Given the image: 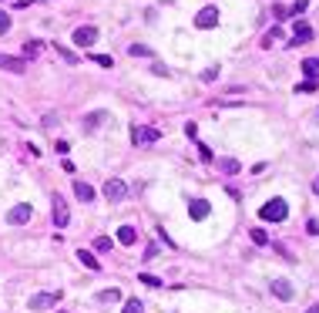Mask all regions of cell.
Instances as JSON below:
<instances>
[{"label": "cell", "instance_id": "6da1fadb", "mask_svg": "<svg viewBox=\"0 0 319 313\" xmlns=\"http://www.w3.org/2000/svg\"><path fill=\"white\" fill-rule=\"evenodd\" d=\"M61 296H64L61 290H44V293H34L31 300H27V306H31L34 313H44V310H51V306H57V303H61Z\"/></svg>", "mask_w": 319, "mask_h": 313}, {"label": "cell", "instance_id": "7a4b0ae2", "mask_svg": "<svg viewBox=\"0 0 319 313\" xmlns=\"http://www.w3.org/2000/svg\"><path fill=\"white\" fill-rule=\"evenodd\" d=\"M259 216H262L265 223H282V219L289 216V205H286V199H269V202L262 205V209H259Z\"/></svg>", "mask_w": 319, "mask_h": 313}, {"label": "cell", "instance_id": "3957f363", "mask_svg": "<svg viewBox=\"0 0 319 313\" xmlns=\"http://www.w3.org/2000/svg\"><path fill=\"white\" fill-rule=\"evenodd\" d=\"M158 138H162V132L151 128V125H131V142L134 145H151Z\"/></svg>", "mask_w": 319, "mask_h": 313}, {"label": "cell", "instance_id": "277c9868", "mask_svg": "<svg viewBox=\"0 0 319 313\" xmlns=\"http://www.w3.org/2000/svg\"><path fill=\"white\" fill-rule=\"evenodd\" d=\"M219 7H205V11H198V17H195V27L198 31H212V27H219Z\"/></svg>", "mask_w": 319, "mask_h": 313}, {"label": "cell", "instance_id": "5b68a950", "mask_svg": "<svg viewBox=\"0 0 319 313\" xmlns=\"http://www.w3.org/2000/svg\"><path fill=\"white\" fill-rule=\"evenodd\" d=\"M31 216H34V205H31V202H17L11 213H7V223H11V226H24Z\"/></svg>", "mask_w": 319, "mask_h": 313}, {"label": "cell", "instance_id": "8992f818", "mask_svg": "<svg viewBox=\"0 0 319 313\" xmlns=\"http://www.w3.org/2000/svg\"><path fill=\"white\" fill-rule=\"evenodd\" d=\"M124 195H128V185H124L121 179H108L104 182V199L108 202H121Z\"/></svg>", "mask_w": 319, "mask_h": 313}, {"label": "cell", "instance_id": "52a82bcc", "mask_svg": "<svg viewBox=\"0 0 319 313\" xmlns=\"http://www.w3.org/2000/svg\"><path fill=\"white\" fill-rule=\"evenodd\" d=\"M54 209H51V216H54V226L57 229H64L67 223H71V213H67V202L61 199V195H54V202H51Z\"/></svg>", "mask_w": 319, "mask_h": 313}, {"label": "cell", "instance_id": "ba28073f", "mask_svg": "<svg viewBox=\"0 0 319 313\" xmlns=\"http://www.w3.org/2000/svg\"><path fill=\"white\" fill-rule=\"evenodd\" d=\"M94 41H98V27L84 24V27H77V31H74V44L77 47H91Z\"/></svg>", "mask_w": 319, "mask_h": 313}, {"label": "cell", "instance_id": "9c48e42d", "mask_svg": "<svg viewBox=\"0 0 319 313\" xmlns=\"http://www.w3.org/2000/svg\"><path fill=\"white\" fill-rule=\"evenodd\" d=\"M0 71H14V74H24V71H27V61H24V57L0 54Z\"/></svg>", "mask_w": 319, "mask_h": 313}, {"label": "cell", "instance_id": "30bf717a", "mask_svg": "<svg viewBox=\"0 0 319 313\" xmlns=\"http://www.w3.org/2000/svg\"><path fill=\"white\" fill-rule=\"evenodd\" d=\"M104 122H111V115L108 112H91V115H84V132H94V128H101Z\"/></svg>", "mask_w": 319, "mask_h": 313}, {"label": "cell", "instance_id": "8fae6325", "mask_svg": "<svg viewBox=\"0 0 319 313\" xmlns=\"http://www.w3.org/2000/svg\"><path fill=\"white\" fill-rule=\"evenodd\" d=\"M272 293L279 296V300H286V303L296 296V290H292V283H289V280H275L272 283Z\"/></svg>", "mask_w": 319, "mask_h": 313}, {"label": "cell", "instance_id": "7c38bea8", "mask_svg": "<svg viewBox=\"0 0 319 313\" xmlns=\"http://www.w3.org/2000/svg\"><path fill=\"white\" fill-rule=\"evenodd\" d=\"M118 243H121V246H134V243H138V229H134V226H121V229H118Z\"/></svg>", "mask_w": 319, "mask_h": 313}, {"label": "cell", "instance_id": "4fadbf2b", "mask_svg": "<svg viewBox=\"0 0 319 313\" xmlns=\"http://www.w3.org/2000/svg\"><path fill=\"white\" fill-rule=\"evenodd\" d=\"M312 41V27L309 24H296V31H292V44H306Z\"/></svg>", "mask_w": 319, "mask_h": 313}, {"label": "cell", "instance_id": "5bb4252c", "mask_svg": "<svg viewBox=\"0 0 319 313\" xmlns=\"http://www.w3.org/2000/svg\"><path fill=\"white\" fill-rule=\"evenodd\" d=\"M74 195H77L81 202H94V189H91L88 182H81V179L74 182Z\"/></svg>", "mask_w": 319, "mask_h": 313}, {"label": "cell", "instance_id": "9a60e30c", "mask_svg": "<svg viewBox=\"0 0 319 313\" xmlns=\"http://www.w3.org/2000/svg\"><path fill=\"white\" fill-rule=\"evenodd\" d=\"M188 216H192V219H205V216H209V202H205V199H195L192 205H188Z\"/></svg>", "mask_w": 319, "mask_h": 313}, {"label": "cell", "instance_id": "2e32d148", "mask_svg": "<svg viewBox=\"0 0 319 313\" xmlns=\"http://www.w3.org/2000/svg\"><path fill=\"white\" fill-rule=\"evenodd\" d=\"M302 74H306V81L319 78V61H316V57H306V61H302Z\"/></svg>", "mask_w": 319, "mask_h": 313}, {"label": "cell", "instance_id": "e0dca14e", "mask_svg": "<svg viewBox=\"0 0 319 313\" xmlns=\"http://www.w3.org/2000/svg\"><path fill=\"white\" fill-rule=\"evenodd\" d=\"M77 259H81L88 269H101V263L94 259V253H88V249H77Z\"/></svg>", "mask_w": 319, "mask_h": 313}, {"label": "cell", "instance_id": "ac0fdd59", "mask_svg": "<svg viewBox=\"0 0 319 313\" xmlns=\"http://www.w3.org/2000/svg\"><path fill=\"white\" fill-rule=\"evenodd\" d=\"M118 300H121V290H114V286L98 293V303H118Z\"/></svg>", "mask_w": 319, "mask_h": 313}, {"label": "cell", "instance_id": "d6986e66", "mask_svg": "<svg viewBox=\"0 0 319 313\" xmlns=\"http://www.w3.org/2000/svg\"><path fill=\"white\" fill-rule=\"evenodd\" d=\"M54 51H57V57H61V61H67V64H77V61H81V57H77V54H71V51H67L64 44H54Z\"/></svg>", "mask_w": 319, "mask_h": 313}, {"label": "cell", "instance_id": "ffe728a7", "mask_svg": "<svg viewBox=\"0 0 319 313\" xmlns=\"http://www.w3.org/2000/svg\"><path fill=\"white\" fill-rule=\"evenodd\" d=\"M219 168H222V172H225V175H235V172H239V168H242V165H239L235 158H222V162H219Z\"/></svg>", "mask_w": 319, "mask_h": 313}, {"label": "cell", "instance_id": "44dd1931", "mask_svg": "<svg viewBox=\"0 0 319 313\" xmlns=\"http://www.w3.org/2000/svg\"><path fill=\"white\" fill-rule=\"evenodd\" d=\"M275 41H282V31H279V27H272V31H265V37H262V47H272Z\"/></svg>", "mask_w": 319, "mask_h": 313}, {"label": "cell", "instance_id": "7402d4cb", "mask_svg": "<svg viewBox=\"0 0 319 313\" xmlns=\"http://www.w3.org/2000/svg\"><path fill=\"white\" fill-rule=\"evenodd\" d=\"M41 54V41H27V44H24V61H27V57H37Z\"/></svg>", "mask_w": 319, "mask_h": 313}, {"label": "cell", "instance_id": "603a6c76", "mask_svg": "<svg viewBox=\"0 0 319 313\" xmlns=\"http://www.w3.org/2000/svg\"><path fill=\"white\" fill-rule=\"evenodd\" d=\"M138 283H144V286H151V290H158V286H165V283L158 280V276H151V273H141V276H138Z\"/></svg>", "mask_w": 319, "mask_h": 313}, {"label": "cell", "instance_id": "cb8c5ba5", "mask_svg": "<svg viewBox=\"0 0 319 313\" xmlns=\"http://www.w3.org/2000/svg\"><path fill=\"white\" fill-rule=\"evenodd\" d=\"M91 61H94L98 67H114V57L111 54H91Z\"/></svg>", "mask_w": 319, "mask_h": 313}, {"label": "cell", "instance_id": "d4e9b609", "mask_svg": "<svg viewBox=\"0 0 319 313\" xmlns=\"http://www.w3.org/2000/svg\"><path fill=\"white\" fill-rule=\"evenodd\" d=\"M249 236H252V243H255V246H269V236H265L262 229H249Z\"/></svg>", "mask_w": 319, "mask_h": 313}, {"label": "cell", "instance_id": "484cf974", "mask_svg": "<svg viewBox=\"0 0 319 313\" xmlns=\"http://www.w3.org/2000/svg\"><path fill=\"white\" fill-rule=\"evenodd\" d=\"M128 54H131V57H148V54H151V47H144V44H131V47H128Z\"/></svg>", "mask_w": 319, "mask_h": 313}, {"label": "cell", "instance_id": "4316f807", "mask_svg": "<svg viewBox=\"0 0 319 313\" xmlns=\"http://www.w3.org/2000/svg\"><path fill=\"white\" fill-rule=\"evenodd\" d=\"M316 91V81H299L296 84V94H312Z\"/></svg>", "mask_w": 319, "mask_h": 313}, {"label": "cell", "instance_id": "83f0119b", "mask_svg": "<svg viewBox=\"0 0 319 313\" xmlns=\"http://www.w3.org/2000/svg\"><path fill=\"white\" fill-rule=\"evenodd\" d=\"M94 249H98V253H108L111 249V236H98V239H94Z\"/></svg>", "mask_w": 319, "mask_h": 313}, {"label": "cell", "instance_id": "f1b7e54d", "mask_svg": "<svg viewBox=\"0 0 319 313\" xmlns=\"http://www.w3.org/2000/svg\"><path fill=\"white\" fill-rule=\"evenodd\" d=\"M124 313H144L141 300H128V303H124Z\"/></svg>", "mask_w": 319, "mask_h": 313}, {"label": "cell", "instance_id": "f546056e", "mask_svg": "<svg viewBox=\"0 0 319 313\" xmlns=\"http://www.w3.org/2000/svg\"><path fill=\"white\" fill-rule=\"evenodd\" d=\"M306 7H309V0H296V4H292V17H299V14H306Z\"/></svg>", "mask_w": 319, "mask_h": 313}, {"label": "cell", "instance_id": "4dcf8cb0", "mask_svg": "<svg viewBox=\"0 0 319 313\" xmlns=\"http://www.w3.org/2000/svg\"><path fill=\"white\" fill-rule=\"evenodd\" d=\"M7 31H11V14L0 11V34H7Z\"/></svg>", "mask_w": 319, "mask_h": 313}, {"label": "cell", "instance_id": "1f68e13d", "mask_svg": "<svg viewBox=\"0 0 319 313\" xmlns=\"http://www.w3.org/2000/svg\"><path fill=\"white\" fill-rule=\"evenodd\" d=\"M219 78V67H205V74H202V81H215Z\"/></svg>", "mask_w": 319, "mask_h": 313}, {"label": "cell", "instance_id": "d6a6232c", "mask_svg": "<svg viewBox=\"0 0 319 313\" xmlns=\"http://www.w3.org/2000/svg\"><path fill=\"white\" fill-rule=\"evenodd\" d=\"M151 71H154V74H158V78H168V74H172V71H168L165 64H151Z\"/></svg>", "mask_w": 319, "mask_h": 313}, {"label": "cell", "instance_id": "836d02e7", "mask_svg": "<svg viewBox=\"0 0 319 313\" xmlns=\"http://www.w3.org/2000/svg\"><path fill=\"white\" fill-rule=\"evenodd\" d=\"M286 7H282V4H272V17H279V21H282V17H286Z\"/></svg>", "mask_w": 319, "mask_h": 313}, {"label": "cell", "instance_id": "e575fe53", "mask_svg": "<svg viewBox=\"0 0 319 313\" xmlns=\"http://www.w3.org/2000/svg\"><path fill=\"white\" fill-rule=\"evenodd\" d=\"M185 135H188V138H198V125L188 122V125H185Z\"/></svg>", "mask_w": 319, "mask_h": 313}, {"label": "cell", "instance_id": "d590c367", "mask_svg": "<svg viewBox=\"0 0 319 313\" xmlns=\"http://www.w3.org/2000/svg\"><path fill=\"white\" fill-rule=\"evenodd\" d=\"M198 155L205 158V162H212V148L209 145H198Z\"/></svg>", "mask_w": 319, "mask_h": 313}, {"label": "cell", "instance_id": "8d00e7d4", "mask_svg": "<svg viewBox=\"0 0 319 313\" xmlns=\"http://www.w3.org/2000/svg\"><path fill=\"white\" fill-rule=\"evenodd\" d=\"M51 125H57V115L47 112V115H44V128H51Z\"/></svg>", "mask_w": 319, "mask_h": 313}, {"label": "cell", "instance_id": "74e56055", "mask_svg": "<svg viewBox=\"0 0 319 313\" xmlns=\"http://www.w3.org/2000/svg\"><path fill=\"white\" fill-rule=\"evenodd\" d=\"M312 192H316V195H319V175H316V179H312Z\"/></svg>", "mask_w": 319, "mask_h": 313}, {"label": "cell", "instance_id": "f35d334b", "mask_svg": "<svg viewBox=\"0 0 319 313\" xmlns=\"http://www.w3.org/2000/svg\"><path fill=\"white\" fill-rule=\"evenodd\" d=\"M309 313H319V303H316V306H312V310H309Z\"/></svg>", "mask_w": 319, "mask_h": 313}, {"label": "cell", "instance_id": "ab89813d", "mask_svg": "<svg viewBox=\"0 0 319 313\" xmlns=\"http://www.w3.org/2000/svg\"><path fill=\"white\" fill-rule=\"evenodd\" d=\"M316 122H319V108H316Z\"/></svg>", "mask_w": 319, "mask_h": 313}]
</instances>
